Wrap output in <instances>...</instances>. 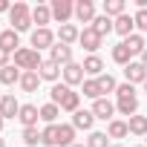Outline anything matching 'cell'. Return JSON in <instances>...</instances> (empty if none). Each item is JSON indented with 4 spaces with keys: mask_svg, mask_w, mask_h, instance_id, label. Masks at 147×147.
<instances>
[{
    "mask_svg": "<svg viewBox=\"0 0 147 147\" xmlns=\"http://www.w3.org/2000/svg\"><path fill=\"white\" fill-rule=\"evenodd\" d=\"M40 63H43V58H40V52L32 49V46H20V49L15 52V66H18L20 72H38Z\"/></svg>",
    "mask_w": 147,
    "mask_h": 147,
    "instance_id": "cell-1",
    "label": "cell"
},
{
    "mask_svg": "<svg viewBox=\"0 0 147 147\" xmlns=\"http://www.w3.org/2000/svg\"><path fill=\"white\" fill-rule=\"evenodd\" d=\"M9 23H12V29L20 35V32H29L32 29V9L26 6V3H15L12 6V12H9Z\"/></svg>",
    "mask_w": 147,
    "mask_h": 147,
    "instance_id": "cell-2",
    "label": "cell"
},
{
    "mask_svg": "<svg viewBox=\"0 0 147 147\" xmlns=\"http://www.w3.org/2000/svg\"><path fill=\"white\" fill-rule=\"evenodd\" d=\"M49 9H52V20H58L61 26L69 23V18H75V3L72 0H52Z\"/></svg>",
    "mask_w": 147,
    "mask_h": 147,
    "instance_id": "cell-3",
    "label": "cell"
},
{
    "mask_svg": "<svg viewBox=\"0 0 147 147\" xmlns=\"http://www.w3.org/2000/svg\"><path fill=\"white\" fill-rule=\"evenodd\" d=\"M78 43H81V46H84V49H87L90 55H95V52L101 49L104 38H101V35H98V32H95L92 26H84V29H81V38H78Z\"/></svg>",
    "mask_w": 147,
    "mask_h": 147,
    "instance_id": "cell-4",
    "label": "cell"
},
{
    "mask_svg": "<svg viewBox=\"0 0 147 147\" xmlns=\"http://www.w3.org/2000/svg\"><path fill=\"white\" fill-rule=\"evenodd\" d=\"M29 40H32V49H38V52H40V49H52V46L58 43L49 26H46V29H32V38H29Z\"/></svg>",
    "mask_w": 147,
    "mask_h": 147,
    "instance_id": "cell-5",
    "label": "cell"
},
{
    "mask_svg": "<svg viewBox=\"0 0 147 147\" xmlns=\"http://www.w3.org/2000/svg\"><path fill=\"white\" fill-rule=\"evenodd\" d=\"M61 78H63V84H66V87H78V84H84V81H87L84 66H81V63H75V61L63 66V75H61Z\"/></svg>",
    "mask_w": 147,
    "mask_h": 147,
    "instance_id": "cell-6",
    "label": "cell"
},
{
    "mask_svg": "<svg viewBox=\"0 0 147 147\" xmlns=\"http://www.w3.org/2000/svg\"><path fill=\"white\" fill-rule=\"evenodd\" d=\"M38 75H40V81H52V84H58V78L63 75V66H58L55 61L43 58V63H40V69H38Z\"/></svg>",
    "mask_w": 147,
    "mask_h": 147,
    "instance_id": "cell-7",
    "label": "cell"
},
{
    "mask_svg": "<svg viewBox=\"0 0 147 147\" xmlns=\"http://www.w3.org/2000/svg\"><path fill=\"white\" fill-rule=\"evenodd\" d=\"M75 20L92 26V20H95V3L92 0H78L75 3Z\"/></svg>",
    "mask_w": 147,
    "mask_h": 147,
    "instance_id": "cell-8",
    "label": "cell"
},
{
    "mask_svg": "<svg viewBox=\"0 0 147 147\" xmlns=\"http://www.w3.org/2000/svg\"><path fill=\"white\" fill-rule=\"evenodd\" d=\"M92 115L101 118V121H113V115H115V104H113L110 98H98V101H92Z\"/></svg>",
    "mask_w": 147,
    "mask_h": 147,
    "instance_id": "cell-9",
    "label": "cell"
},
{
    "mask_svg": "<svg viewBox=\"0 0 147 147\" xmlns=\"http://www.w3.org/2000/svg\"><path fill=\"white\" fill-rule=\"evenodd\" d=\"M38 118H40V107H35V104H20L18 121H20L23 127H38Z\"/></svg>",
    "mask_w": 147,
    "mask_h": 147,
    "instance_id": "cell-10",
    "label": "cell"
},
{
    "mask_svg": "<svg viewBox=\"0 0 147 147\" xmlns=\"http://www.w3.org/2000/svg\"><path fill=\"white\" fill-rule=\"evenodd\" d=\"M124 78H127V84H144L147 81V69L141 66V61H133L130 66H124Z\"/></svg>",
    "mask_w": 147,
    "mask_h": 147,
    "instance_id": "cell-11",
    "label": "cell"
},
{
    "mask_svg": "<svg viewBox=\"0 0 147 147\" xmlns=\"http://www.w3.org/2000/svg\"><path fill=\"white\" fill-rule=\"evenodd\" d=\"M78 38H81V29H78L75 23H63V26L58 29V43H63V46L78 43Z\"/></svg>",
    "mask_w": 147,
    "mask_h": 147,
    "instance_id": "cell-12",
    "label": "cell"
},
{
    "mask_svg": "<svg viewBox=\"0 0 147 147\" xmlns=\"http://www.w3.org/2000/svg\"><path fill=\"white\" fill-rule=\"evenodd\" d=\"M81 66H84V75H87V78H101V75H104V61H101L98 55H87Z\"/></svg>",
    "mask_w": 147,
    "mask_h": 147,
    "instance_id": "cell-13",
    "label": "cell"
},
{
    "mask_svg": "<svg viewBox=\"0 0 147 147\" xmlns=\"http://www.w3.org/2000/svg\"><path fill=\"white\" fill-rule=\"evenodd\" d=\"M49 61H55L58 66H66V63H72V46L55 43V46L49 49Z\"/></svg>",
    "mask_w": 147,
    "mask_h": 147,
    "instance_id": "cell-14",
    "label": "cell"
},
{
    "mask_svg": "<svg viewBox=\"0 0 147 147\" xmlns=\"http://www.w3.org/2000/svg\"><path fill=\"white\" fill-rule=\"evenodd\" d=\"M0 49H6L9 55L18 52V49H20V35H18L15 29H3V32H0Z\"/></svg>",
    "mask_w": 147,
    "mask_h": 147,
    "instance_id": "cell-15",
    "label": "cell"
},
{
    "mask_svg": "<svg viewBox=\"0 0 147 147\" xmlns=\"http://www.w3.org/2000/svg\"><path fill=\"white\" fill-rule=\"evenodd\" d=\"M18 113H20L18 98H15L12 92H6V95H3V101H0V115H3V118H18Z\"/></svg>",
    "mask_w": 147,
    "mask_h": 147,
    "instance_id": "cell-16",
    "label": "cell"
},
{
    "mask_svg": "<svg viewBox=\"0 0 147 147\" xmlns=\"http://www.w3.org/2000/svg\"><path fill=\"white\" fill-rule=\"evenodd\" d=\"M133 29H136V20H133L127 12H124L121 18H115V20H113V32H118L121 38H130V35H133Z\"/></svg>",
    "mask_w": 147,
    "mask_h": 147,
    "instance_id": "cell-17",
    "label": "cell"
},
{
    "mask_svg": "<svg viewBox=\"0 0 147 147\" xmlns=\"http://www.w3.org/2000/svg\"><path fill=\"white\" fill-rule=\"evenodd\" d=\"M92 124H95L92 110H78L75 115H72V127L75 130H92Z\"/></svg>",
    "mask_w": 147,
    "mask_h": 147,
    "instance_id": "cell-18",
    "label": "cell"
},
{
    "mask_svg": "<svg viewBox=\"0 0 147 147\" xmlns=\"http://www.w3.org/2000/svg\"><path fill=\"white\" fill-rule=\"evenodd\" d=\"M32 23H38V29H46V23H52V9L43 6V3H38L32 9Z\"/></svg>",
    "mask_w": 147,
    "mask_h": 147,
    "instance_id": "cell-19",
    "label": "cell"
},
{
    "mask_svg": "<svg viewBox=\"0 0 147 147\" xmlns=\"http://www.w3.org/2000/svg\"><path fill=\"white\" fill-rule=\"evenodd\" d=\"M78 110H81V92L69 90V92L63 95V101H61V113H72V115H75Z\"/></svg>",
    "mask_w": 147,
    "mask_h": 147,
    "instance_id": "cell-20",
    "label": "cell"
},
{
    "mask_svg": "<svg viewBox=\"0 0 147 147\" xmlns=\"http://www.w3.org/2000/svg\"><path fill=\"white\" fill-rule=\"evenodd\" d=\"M20 75H23V72H20L15 63H9V66H3V69H0V84L15 87V84H20Z\"/></svg>",
    "mask_w": 147,
    "mask_h": 147,
    "instance_id": "cell-21",
    "label": "cell"
},
{
    "mask_svg": "<svg viewBox=\"0 0 147 147\" xmlns=\"http://www.w3.org/2000/svg\"><path fill=\"white\" fill-rule=\"evenodd\" d=\"M115 113H121V115H127V118L138 115V98H118V101H115Z\"/></svg>",
    "mask_w": 147,
    "mask_h": 147,
    "instance_id": "cell-22",
    "label": "cell"
},
{
    "mask_svg": "<svg viewBox=\"0 0 147 147\" xmlns=\"http://www.w3.org/2000/svg\"><path fill=\"white\" fill-rule=\"evenodd\" d=\"M72 144H75V127L58 124V147H72Z\"/></svg>",
    "mask_w": 147,
    "mask_h": 147,
    "instance_id": "cell-23",
    "label": "cell"
},
{
    "mask_svg": "<svg viewBox=\"0 0 147 147\" xmlns=\"http://www.w3.org/2000/svg\"><path fill=\"white\" fill-rule=\"evenodd\" d=\"M121 43H124L133 55H144V49H147V43H144V38H141L138 32H133V35H130V38H124Z\"/></svg>",
    "mask_w": 147,
    "mask_h": 147,
    "instance_id": "cell-24",
    "label": "cell"
},
{
    "mask_svg": "<svg viewBox=\"0 0 147 147\" xmlns=\"http://www.w3.org/2000/svg\"><path fill=\"white\" fill-rule=\"evenodd\" d=\"M107 136H110V138H124V136H130V127H127V121H121V118H113V121L107 124Z\"/></svg>",
    "mask_w": 147,
    "mask_h": 147,
    "instance_id": "cell-25",
    "label": "cell"
},
{
    "mask_svg": "<svg viewBox=\"0 0 147 147\" xmlns=\"http://www.w3.org/2000/svg\"><path fill=\"white\" fill-rule=\"evenodd\" d=\"M40 144L43 147H58V124H46L40 130Z\"/></svg>",
    "mask_w": 147,
    "mask_h": 147,
    "instance_id": "cell-26",
    "label": "cell"
},
{
    "mask_svg": "<svg viewBox=\"0 0 147 147\" xmlns=\"http://www.w3.org/2000/svg\"><path fill=\"white\" fill-rule=\"evenodd\" d=\"M127 127H130L133 136H144V138H147V115H133V118H127Z\"/></svg>",
    "mask_w": 147,
    "mask_h": 147,
    "instance_id": "cell-27",
    "label": "cell"
},
{
    "mask_svg": "<svg viewBox=\"0 0 147 147\" xmlns=\"http://www.w3.org/2000/svg\"><path fill=\"white\" fill-rule=\"evenodd\" d=\"M40 87V75H38V72H23V75H20V90L23 92H35Z\"/></svg>",
    "mask_w": 147,
    "mask_h": 147,
    "instance_id": "cell-28",
    "label": "cell"
},
{
    "mask_svg": "<svg viewBox=\"0 0 147 147\" xmlns=\"http://www.w3.org/2000/svg\"><path fill=\"white\" fill-rule=\"evenodd\" d=\"M113 61L121 63V66H130V63H133V52H130L124 43H118V46H113Z\"/></svg>",
    "mask_w": 147,
    "mask_h": 147,
    "instance_id": "cell-29",
    "label": "cell"
},
{
    "mask_svg": "<svg viewBox=\"0 0 147 147\" xmlns=\"http://www.w3.org/2000/svg\"><path fill=\"white\" fill-rule=\"evenodd\" d=\"M92 29H95L101 38H104V35H110V32H113V18H107V15H95Z\"/></svg>",
    "mask_w": 147,
    "mask_h": 147,
    "instance_id": "cell-30",
    "label": "cell"
},
{
    "mask_svg": "<svg viewBox=\"0 0 147 147\" xmlns=\"http://www.w3.org/2000/svg\"><path fill=\"white\" fill-rule=\"evenodd\" d=\"M58 115H61V107H58V104H52V101H49V104H43V107H40V121L55 124V121H58Z\"/></svg>",
    "mask_w": 147,
    "mask_h": 147,
    "instance_id": "cell-31",
    "label": "cell"
},
{
    "mask_svg": "<svg viewBox=\"0 0 147 147\" xmlns=\"http://www.w3.org/2000/svg\"><path fill=\"white\" fill-rule=\"evenodd\" d=\"M104 15L107 18H121L124 15V0H104Z\"/></svg>",
    "mask_w": 147,
    "mask_h": 147,
    "instance_id": "cell-32",
    "label": "cell"
},
{
    "mask_svg": "<svg viewBox=\"0 0 147 147\" xmlns=\"http://www.w3.org/2000/svg\"><path fill=\"white\" fill-rule=\"evenodd\" d=\"M84 95H87V98H92V101L104 98V95H101V87H98V81H95V78H87V81H84Z\"/></svg>",
    "mask_w": 147,
    "mask_h": 147,
    "instance_id": "cell-33",
    "label": "cell"
},
{
    "mask_svg": "<svg viewBox=\"0 0 147 147\" xmlns=\"http://www.w3.org/2000/svg\"><path fill=\"white\" fill-rule=\"evenodd\" d=\"M23 144L26 147H35V144H40V130L38 127H23Z\"/></svg>",
    "mask_w": 147,
    "mask_h": 147,
    "instance_id": "cell-34",
    "label": "cell"
},
{
    "mask_svg": "<svg viewBox=\"0 0 147 147\" xmlns=\"http://www.w3.org/2000/svg\"><path fill=\"white\" fill-rule=\"evenodd\" d=\"M69 90H72V87H66V84H52V90H49L52 104H58V107H61V101H63V95H66Z\"/></svg>",
    "mask_w": 147,
    "mask_h": 147,
    "instance_id": "cell-35",
    "label": "cell"
},
{
    "mask_svg": "<svg viewBox=\"0 0 147 147\" xmlns=\"http://www.w3.org/2000/svg\"><path fill=\"white\" fill-rule=\"evenodd\" d=\"M98 81V87H101V95H107V92H115L118 90V84H115V78L113 75H101V78H95Z\"/></svg>",
    "mask_w": 147,
    "mask_h": 147,
    "instance_id": "cell-36",
    "label": "cell"
},
{
    "mask_svg": "<svg viewBox=\"0 0 147 147\" xmlns=\"http://www.w3.org/2000/svg\"><path fill=\"white\" fill-rule=\"evenodd\" d=\"M87 147H110V136L107 133H90Z\"/></svg>",
    "mask_w": 147,
    "mask_h": 147,
    "instance_id": "cell-37",
    "label": "cell"
},
{
    "mask_svg": "<svg viewBox=\"0 0 147 147\" xmlns=\"http://www.w3.org/2000/svg\"><path fill=\"white\" fill-rule=\"evenodd\" d=\"M115 95H118V98H136V87L124 81V84H118V90H115Z\"/></svg>",
    "mask_w": 147,
    "mask_h": 147,
    "instance_id": "cell-38",
    "label": "cell"
},
{
    "mask_svg": "<svg viewBox=\"0 0 147 147\" xmlns=\"http://www.w3.org/2000/svg\"><path fill=\"white\" fill-rule=\"evenodd\" d=\"M133 20H136V26H138V29H144V32H147V9H138V12L133 15Z\"/></svg>",
    "mask_w": 147,
    "mask_h": 147,
    "instance_id": "cell-39",
    "label": "cell"
},
{
    "mask_svg": "<svg viewBox=\"0 0 147 147\" xmlns=\"http://www.w3.org/2000/svg\"><path fill=\"white\" fill-rule=\"evenodd\" d=\"M3 66H9V52L0 49V69H3Z\"/></svg>",
    "mask_w": 147,
    "mask_h": 147,
    "instance_id": "cell-40",
    "label": "cell"
},
{
    "mask_svg": "<svg viewBox=\"0 0 147 147\" xmlns=\"http://www.w3.org/2000/svg\"><path fill=\"white\" fill-rule=\"evenodd\" d=\"M0 12H12V3H9V0H0Z\"/></svg>",
    "mask_w": 147,
    "mask_h": 147,
    "instance_id": "cell-41",
    "label": "cell"
},
{
    "mask_svg": "<svg viewBox=\"0 0 147 147\" xmlns=\"http://www.w3.org/2000/svg\"><path fill=\"white\" fill-rule=\"evenodd\" d=\"M141 66L147 69V49H144V55H141Z\"/></svg>",
    "mask_w": 147,
    "mask_h": 147,
    "instance_id": "cell-42",
    "label": "cell"
},
{
    "mask_svg": "<svg viewBox=\"0 0 147 147\" xmlns=\"http://www.w3.org/2000/svg\"><path fill=\"white\" fill-rule=\"evenodd\" d=\"M3 121H6V118H3V115H0V133H3Z\"/></svg>",
    "mask_w": 147,
    "mask_h": 147,
    "instance_id": "cell-43",
    "label": "cell"
},
{
    "mask_svg": "<svg viewBox=\"0 0 147 147\" xmlns=\"http://www.w3.org/2000/svg\"><path fill=\"white\" fill-rule=\"evenodd\" d=\"M0 147H6V141H3V138H0Z\"/></svg>",
    "mask_w": 147,
    "mask_h": 147,
    "instance_id": "cell-44",
    "label": "cell"
},
{
    "mask_svg": "<svg viewBox=\"0 0 147 147\" xmlns=\"http://www.w3.org/2000/svg\"><path fill=\"white\" fill-rule=\"evenodd\" d=\"M72 147H87V144H72Z\"/></svg>",
    "mask_w": 147,
    "mask_h": 147,
    "instance_id": "cell-45",
    "label": "cell"
},
{
    "mask_svg": "<svg viewBox=\"0 0 147 147\" xmlns=\"http://www.w3.org/2000/svg\"><path fill=\"white\" fill-rule=\"evenodd\" d=\"M110 147H121V144H110Z\"/></svg>",
    "mask_w": 147,
    "mask_h": 147,
    "instance_id": "cell-46",
    "label": "cell"
},
{
    "mask_svg": "<svg viewBox=\"0 0 147 147\" xmlns=\"http://www.w3.org/2000/svg\"><path fill=\"white\" fill-rule=\"evenodd\" d=\"M144 92H147V81H144Z\"/></svg>",
    "mask_w": 147,
    "mask_h": 147,
    "instance_id": "cell-47",
    "label": "cell"
},
{
    "mask_svg": "<svg viewBox=\"0 0 147 147\" xmlns=\"http://www.w3.org/2000/svg\"><path fill=\"white\" fill-rule=\"evenodd\" d=\"M136 147H144V144H136Z\"/></svg>",
    "mask_w": 147,
    "mask_h": 147,
    "instance_id": "cell-48",
    "label": "cell"
},
{
    "mask_svg": "<svg viewBox=\"0 0 147 147\" xmlns=\"http://www.w3.org/2000/svg\"><path fill=\"white\" fill-rule=\"evenodd\" d=\"M0 101H3V95H0Z\"/></svg>",
    "mask_w": 147,
    "mask_h": 147,
    "instance_id": "cell-49",
    "label": "cell"
},
{
    "mask_svg": "<svg viewBox=\"0 0 147 147\" xmlns=\"http://www.w3.org/2000/svg\"><path fill=\"white\" fill-rule=\"evenodd\" d=\"M144 147H147V141H144Z\"/></svg>",
    "mask_w": 147,
    "mask_h": 147,
    "instance_id": "cell-50",
    "label": "cell"
},
{
    "mask_svg": "<svg viewBox=\"0 0 147 147\" xmlns=\"http://www.w3.org/2000/svg\"><path fill=\"white\" fill-rule=\"evenodd\" d=\"M0 32H3V29H0Z\"/></svg>",
    "mask_w": 147,
    "mask_h": 147,
    "instance_id": "cell-51",
    "label": "cell"
}]
</instances>
